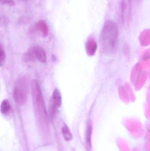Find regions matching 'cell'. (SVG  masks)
<instances>
[{"label": "cell", "instance_id": "7", "mask_svg": "<svg viewBox=\"0 0 150 151\" xmlns=\"http://www.w3.org/2000/svg\"><path fill=\"white\" fill-rule=\"evenodd\" d=\"M36 27L38 30L41 32L42 36L44 37H46L48 36V27L46 22L45 20H40L37 23Z\"/></svg>", "mask_w": 150, "mask_h": 151}, {"label": "cell", "instance_id": "8", "mask_svg": "<svg viewBox=\"0 0 150 151\" xmlns=\"http://www.w3.org/2000/svg\"><path fill=\"white\" fill-rule=\"evenodd\" d=\"M23 58L24 61L27 62H33L36 60L34 47H32L28 50L27 52L23 55Z\"/></svg>", "mask_w": 150, "mask_h": 151}, {"label": "cell", "instance_id": "10", "mask_svg": "<svg viewBox=\"0 0 150 151\" xmlns=\"http://www.w3.org/2000/svg\"><path fill=\"white\" fill-rule=\"evenodd\" d=\"M10 104L8 99H4L2 102L1 105V111L3 114H6L10 110Z\"/></svg>", "mask_w": 150, "mask_h": 151}, {"label": "cell", "instance_id": "6", "mask_svg": "<svg viewBox=\"0 0 150 151\" xmlns=\"http://www.w3.org/2000/svg\"><path fill=\"white\" fill-rule=\"evenodd\" d=\"M34 53L36 59L41 63H46L47 61L46 55L44 50L40 47H34Z\"/></svg>", "mask_w": 150, "mask_h": 151}, {"label": "cell", "instance_id": "1", "mask_svg": "<svg viewBox=\"0 0 150 151\" xmlns=\"http://www.w3.org/2000/svg\"><path fill=\"white\" fill-rule=\"evenodd\" d=\"M117 24L112 20H107L103 26L100 33V46L105 53H112L115 49L118 37Z\"/></svg>", "mask_w": 150, "mask_h": 151}, {"label": "cell", "instance_id": "11", "mask_svg": "<svg viewBox=\"0 0 150 151\" xmlns=\"http://www.w3.org/2000/svg\"><path fill=\"white\" fill-rule=\"evenodd\" d=\"M5 54L4 50L0 48V66H2L5 62Z\"/></svg>", "mask_w": 150, "mask_h": 151}, {"label": "cell", "instance_id": "3", "mask_svg": "<svg viewBox=\"0 0 150 151\" xmlns=\"http://www.w3.org/2000/svg\"><path fill=\"white\" fill-rule=\"evenodd\" d=\"M120 11L123 24H128L131 18V0H121Z\"/></svg>", "mask_w": 150, "mask_h": 151}, {"label": "cell", "instance_id": "4", "mask_svg": "<svg viewBox=\"0 0 150 151\" xmlns=\"http://www.w3.org/2000/svg\"><path fill=\"white\" fill-rule=\"evenodd\" d=\"M92 134V125L90 121H88L85 131V142L86 149L88 151L91 149V137Z\"/></svg>", "mask_w": 150, "mask_h": 151}, {"label": "cell", "instance_id": "5", "mask_svg": "<svg viewBox=\"0 0 150 151\" xmlns=\"http://www.w3.org/2000/svg\"><path fill=\"white\" fill-rule=\"evenodd\" d=\"M52 103L54 109L60 107L62 104V97L58 89H55L52 97Z\"/></svg>", "mask_w": 150, "mask_h": 151}, {"label": "cell", "instance_id": "2", "mask_svg": "<svg viewBox=\"0 0 150 151\" xmlns=\"http://www.w3.org/2000/svg\"><path fill=\"white\" fill-rule=\"evenodd\" d=\"M28 83L26 78L21 76L18 79L14 87L13 97L18 104L22 105L25 104L28 96Z\"/></svg>", "mask_w": 150, "mask_h": 151}, {"label": "cell", "instance_id": "12", "mask_svg": "<svg viewBox=\"0 0 150 151\" xmlns=\"http://www.w3.org/2000/svg\"><path fill=\"white\" fill-rule=\"evenodd\" d=\"M0 3L9 6H13L15 5V3L13 0H0Z\"/></svg>", "mask_w": 150, "mask_h": 151}, {"label": "cell", "instance_id": "9", "mask_svg": "<svg viewBox=\"0 0 150 151\" xmlns=\"http://www.w3.org/2000/svg\"><path fill=\"white\" fill-rule=\"evenodd\" d=\"M62 132L65 141L69 142L72 139V134L67 125H64L63 127L62 128Z\"/></svg>", "mask_w": 150, "mask_h": 151}]
</instances>
